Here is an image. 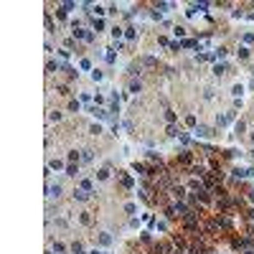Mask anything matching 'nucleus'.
I'll list each match as a JSON object with an SVG mask.
<instances>
[{
	"label": "nucleus",
	"instance_id": "nucleus-2",
	"mask_svg": "<svg viewBox=\"0 0 254 254\" xmlns=\"http://www.w3.org/2000/svg\"><path fill=\"white\" fill-rule=\"evenodd\" d=\"M196 135H198V137H211L213 130L211 127H196Z\"/></svg>",
	"mask_w": 254,
	"mask_h": 254
},
{
	"label": "nucleus",
	"instance_id": "nucleus-3",
	"mask_svg": "<svg viewBox=\"0 0 254 254\" xmlns=\"http://www.w3.org/2000/svg\"><path fill=\"white\" fill-rule=\"evenodd\" d=\"M74 198H76V201H87L89 193H87V191H74Z\"/></svg>",
	"mask_w": 254,
	"mask_h": 254
},
{
	"label": "nucleus",
	"instance_id": "nucleus-10",
	"mask_svg": "<svg viewBox=\"0 0 254 254\" xmlns=\"http://www.w3.org/2000/svg\"><path fill=\"white\" fill-rule=\"evenodd\" d=\"M224 71H226L224 64H216V66H213V74H224Z\"/></svg>",
	"mask_w": 254,
	"mask_h": 254
},
{
	"label": "nucleus",
	"instance_id": "nucleus-9",
	"mask_svg": "<svg viewBox=\"0 0 254 254\" xmlns=\"http://www.w3.org/2000/svg\"><path fill=\"white\" fill-rule=\"evenodd\" d=\"M74 38H87V33L82 28H74Z\"/></svg>",
	"mask_w": 254,
	"mask_h": 254
},
{
	"label": "nucleus",
	"instance_id": "nucleus-8",
	"mask_svg": "<svg viewBox=\"0 0 254 254\" xmlns=\"http://www.w3.org/2000/svg\"><path fill=\"white\" fill-rule=\"evenodd\" d=\"M66 175H76V165H74V163L66 165Z\"/></svg>",
	"mask_w": 254,
	"mask_h": 254
},
{
	"label": "nucleus",
	"instance_id": "nucleus-1",
	"mask_svg": "<svg viewBox=\"0 0 254 254\" xmlns=\"http://www.w3.org/2000/svg\"><path fill=\"white\" fill-rule=\"evenodd\" d=\"M46 193H48L51 198H53V196L58 198V196H61V186H58V183H56V186H53V183H48V186H46Z\"/></svg>",
	"mask_w": 254,
	"mask_h": 254
},
{
	"label": "nucleus",
	"instance_id": "nucleus-17",
	"mask_svg": "<svg viewBox=\"0 0 254 254\" xmlns=\"http://www.w3.org/2000/svg\"><path fill=\"white\" fill-rule=\"evenodd\" d=\"M92 254H102V252H97V249H94V252H92Z\"/></svg>",
	"mask_w": 254,
	"mask_h": 254
},
{
	"label": "nucleus",
	"instance_id": "nucleus-6",
	"mask_svg": "<svg viewBox=\"0 0 254 254\" xmlns=\"http://www.w3.org/2000/svg\"><path fill=\"white\" fill-rule=\"evenodd\" d=\"M97 178H99V181H107V178H109V170H107V168H102L99 173H97Z\"/></svg>",
	"mask_w": 254,
	"mask_h": 254
},
{
	"label": "nucleus",
	"instance_id": "nucleus-16",
	"mask_svg": "<svg viewBox=\"0 0 254 254\" xmlns=\"http://www.w3.org/2000/svg\"><path fill=\"white\" fill-rule=\"evenodd\" d=\"M46 69H48V74H51V71H56V69H58V64H53V61H48V66H46Z\"/></svg>",
	"mask_w": 254,
	"mask_h": 254
},
{
	"label": "nucleus",
	"instance_id": "nucleus-14",
	"mask_svg": "<svg viewBox=\"0 0 254 254\" xmlns=\"http://www.w3.org/2000/svg\"><path fill=\"white\" fill-rule=\"evenodd\" d=\"M82 191H87V193H89V191H92V183H89V181H82Z\"/></svg>",
	"mask_w": 254,
	"mask_h": 254
},
{
	"label": "nucleus",
	"instance_id": "nucleus-19",
	"mask_svg": "<svg viewBox=\"0 0 254 254\" xmlns=\"http://www.w3.org/2000/svg\"><path fill=\"white\" fill-rule=\"evenodd\" d=\"M252 158H254V150H252Z\"/></svg>",
	"mask_w": 254,
	"mask_h": 254
},
{
	"label": "nucleus",
	"instance_id": "nucleus-18",
	"mask_svg": "<svg viewBox=\"0 0 254 254\" xmlns=\"http://www.w3.org/2000/svg\"><path fill=\"white\" fill-rule=\"evenodd\" d=\"M247 254H254V249H249V252H247Z\"/></svg>",
	"mask_w": 254,
	"mask_h": 254
},
{
	"label": "nucleus",
	"instance_id": "nucleus-15",
	"mask_svg": "<svg viewBox=\"0 0 254 254\" xmlns=\"http://www.w3.org/2000/svg\"><path fill=\"white\" fill-rule=\"evenodd\" d=\"M112 36H114V38H120V36H122V28H117V26H114V28H112Z\"/></svg>",
	"mask_w": 254,
	"mask_h": 254
},
{
	"label": "nucleus",
	"instance_id": "nucleus-5",
	"mask_svg": "<svg viewBox=\"0 0 254 254\" xmlns=\"http://www.w3.org/2000/svg\"><path fill=\"white\" fill-rule=\"evenodd\" d=\"M61 168H64L61 160H51V163H48V170H61Z\"/></svg>",
	"mask_w": 254,
	"mask_h": 254
},
{
	"label": "nucleus",
	"instance_id": "nucleus-11",
	"mask_svg": "<svg viewBox=\"0 0 254 254\" xmlns=\"http://www.w3.org/2000/svg\"><path fill=\"white\" fill-rule=\"evenodd\" d=\"M122 186H125V188H132V178H130V175H125V178H122Z\"/></svg>",
	"mask_w": 254,
	"mask_h": 254
},
{
	"label": "nucleus",
	"instance_id": "nucleus-12",
	"mask_svg": "<svg viewBox=\"0 0 254 254\" xmlns=\"http://www.w3.org/2000/svg\"><path fill=\"white\" fill-rule=\"evenodd\" d=\"M82 160H84V163H89V160H92V150H84V155H82Z\"/></svg>",
	"mask_w": 254,
	"mask_h": 254
},
{
	"label": "nucleus",
	"instance_id": "nucleus-4",
	"mask_svg": "<svg viewBox=\"0 0 254 254\" xmlns=\"http://www.w3.org/2000/svg\"><path fill=\"white\" fill-rule=\"evenodd\" d=\"M97 239H99V244H112V237H109V234H99V237H97Z\"/></svg>",
	"mask_w": 254,
	"mask_h": 254
},
{
	"label": "nucleus",
	"instance_id": "nucleus-13",
	"mask_svg": "<svg viewBox=\"0 0 254 254\" xmlns=\"http://www.w3.org/2000/svg\"><path fill=\"white\" fill-rule=\"evenodd\" d=\"M186 125H191V127H196V117H193V114H191V117H186Z\"/></svg>",
	"mask_w": 254,
	"mask_h": 254
},
{
	"label": "nucleus",
	"instance_id": "nucleus-7",
	"mask_svg": "<svg viewBox=\"0 0 254 254\" xmlns=\"http://www.w3.org/2000/svg\"><path fill=\"white\" fill-rule=\"evenodd\" d=\"M92 79H94V82H102V71L94 69V71H92Z\"/></svg>",
	"mask_w": 254,
	"mask_h": 254
}]
</instances>
